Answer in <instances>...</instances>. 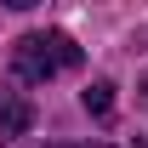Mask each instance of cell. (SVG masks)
<instances>
[{"instance_id":"3957f363","label":"cell","mask_w":148,"mask_h":148,"mask_svg":"<svg viewBox=\"0 0 148 148\" xmlns=\"http://www.w3.org/2000/svg\"><path fill=\"white\" fill-rule=\"evenodd\" d=\"M80 103H86V114H97V120H103V114L114 108V86H108V80H91V86H86V97H80Z\"/></svg>"},{"instance_id":"6da1fadb","label":"cell","mask_w":148,"mask_h":148,"mask_svg":"<svg viewBox=\"0 0 148 148\" xmlns=\"http://www.w3.org/2000/svg\"><path fill=\"white\" fill-rule=\"evenodd\" d=\"M80 69V46H74L63 29H34V34H23L12 46V74L40 86V80H57V74Z\"/></svg>"},{"instance_id":"7a4b0ae2","label":"cell","mask_w":148,"mask_h":148,"mask_svg":"<svg viewBox=\"0 0 148 148\" xmlns=\"http://www.w3.org/2000/svg\"><path fill=\"white\" fill-rule=\"evenodd\" d=\"M34 125V103L17 91V86H0V143H12Z\"/></svg>"},{"instance_id":"5b68a950","label":"cell","mask_w":148,"mask_h":148,"mask_svg":"<svg viewBox=\"0 0 148 148\" xmlns=\"http://www.w3.org/2000/svg\"><path fill=\"white\" fill-rule=\"evenodd\" d=\"M137 91H143V108H148V74H143V86H137Z\"/></svg>"},{"instance_id":"8992f818","label":"cell","mask_w":148,"mask_h":148,"mask_svg":"<svg viewBox=\"0 0 148 148\" xmlns=\"http://www.w3.org/2000/svg\"><path fill=\"white\" fill-rule=\"evenodd\" d=\"M143 148H148V143H143Z\"/></svg>"},{"instance_id":"277c9868","label":"cell","mask_w":148,"mask_h":148,"mask_svg":"<svg viewBox=\"0 0 148 148\" xmlns=\"http://www.w3.org/2000/svg\"><path fill=\"white\" fill-rule=\"evenodd\" d=\"M34 148H108V143H34Z\"/></svg>"}]
</instances>
